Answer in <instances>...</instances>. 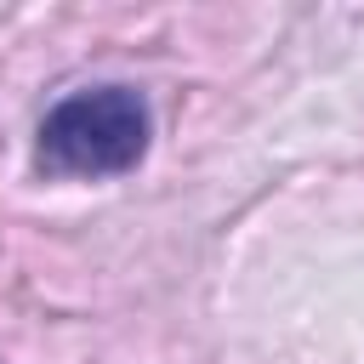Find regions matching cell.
Masks as SVG:
<instances>
[{
	"instance_id": "obj_1",
	"label": "cell",
	"mask_w": 364,
	"mask_h": 364,
	"mask_svg": "<svg viewBox=\"0 0 364 364\" xmlns=\"http://www.w3.org/2000/svg\"><path fill=\"white\" fill-rule=\"evenodd\" d=\"M148 154V102L131 85L63 97L40 125V165L51 176H119Z\"/></svg>"
}]
</instances>
